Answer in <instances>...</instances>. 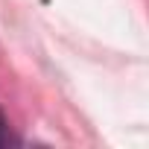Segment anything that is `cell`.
I'll return each mask as SVG.
<instances>
[{
	"mask_svg": "<svg viewBox=\"0 0 149 149\" xmlns=\"http://www.w3.org/2000/svg\"><path fill=\"white\" fill-rule=\"evenodd\" d=\"M12 143H21L15 134H12V129H9V120H6V114L0 111V149L3 146H12Z\"/></svg>",
	"mask_w": 149,
	"mask_h": 149,
	"instance_id": "cell-1",
	"label": "cell"
}]
</instances>
